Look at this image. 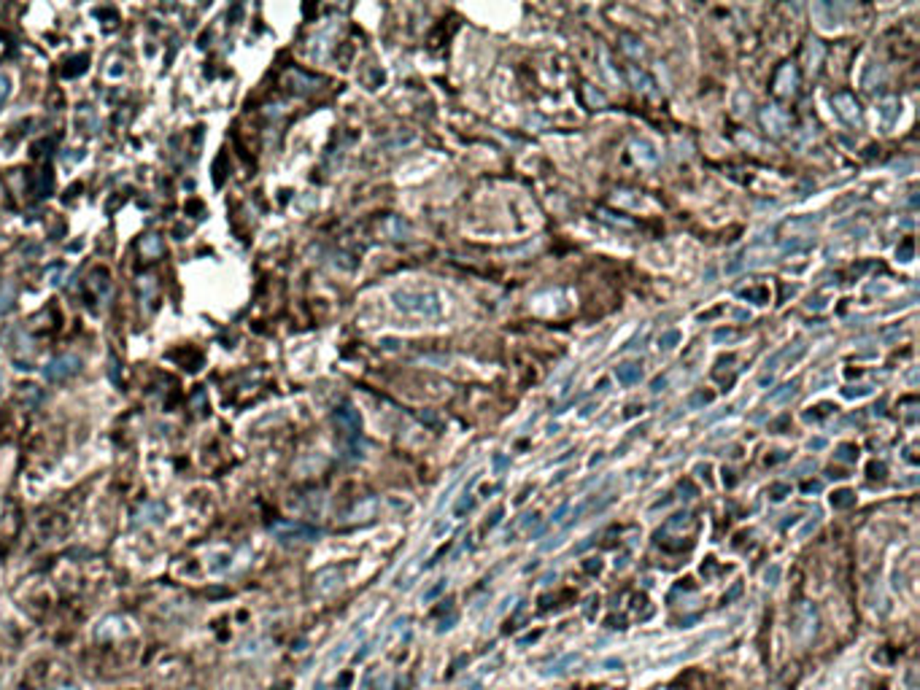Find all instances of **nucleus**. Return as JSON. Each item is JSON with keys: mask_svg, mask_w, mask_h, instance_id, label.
Instances as JSON below:
<instances>
[{"mask_svg": "<svg viewBox=\"0 0 920 690\" xmlns=\"http://www.w3.org/2000/svg\"><path fill=\"white\" fill-rule=\"evenodd\" d=\"M761 122H764V127H769V132L783 135V132L788 129V114L780 111V108H775V105H769V108L761 114Z\"/></svg>", "mask_w": 920, "mask_h": 690, "instance_id": "7", "label": "nucleus"}, {"mask_svg": "<svg viewBox=\"0 0 920 690\" xmlns=\"http://www.w3.org/2000/svg\"><path fill=\"white\" fill-rule=\"evenodd\" d=\"M505 467H508V456H494V470L502 472Z\"/></svg>", "mask_w": 920, "mask_h": 690, "instance_id": "37", "label": "nucleus"}, {"mask_svg": "<svg viewBox=\"0 0 920 690\" xmlns=\"http://www.w3.org/2000/svg\"><path fill=\"white\" fill-rule=\"evenodd\" d=\"M710 402H713V394H710V391H707V394H704V391H702V394H694V397L688 399V405H691V408H699V405H710Z\"/></svg>", "mask_w": 920, "mask_h": 690, "instance_id": "26", "label": "nucleus"}, {"mask_svg": "<svg viewBox=\"0 0 920 690\" xmlns=\"http://www.w3.org/2000/svg\"><path fill=\"white\" fill-rule=\"evenodd\" d=\"M567 510H570V507H567V504H562V507H559V510L553 512V518H551V521H553V523H559V521H562V518L567 515Z\"/></svg>", "mask_w": 920, "mask_h": 690, "instance_id": "40", "label": "nucleus"}, {"mask_svg": "<svg viewBox=\"0 0 920 690\" xmlns=\"http://www.w3.org/2000/svg\"><path fill=\"white\" fill-rule=\"evenodd\" d=\"M394 305L405 313H418V315H427V318H435L440 315L443 305H440V297L432 294V291H394L391 294Z\"/></svg>", "mask_w": 920, "mask_h": 690, "instance_id": "1", "label": "nucleus"}, {"mask_svg": "<svg viewBox=\"0 0 920 690\" xmlns=\"http://www.w3.org/2000/svg\"><path fill=\"white\" fill-rule=\"evenodd\" d=\"M0 388H3V373H0Z\"/></svg>", "mask_w": 920, "mask_h": 690, "instance_id": "45", "label": "nucleus"}, {"mask_svg": "<svg viewBox=\"0 0 920 690\" xmlns=\"http://www.w3.org/2000/svg\"><path fill=\"white\" fill-rule=\"evenodd\" d=\"M842 394H845L848 399H858V397H869L872 388H869V386H858V388H845Z\"/></svg>", "mask_w": 920, "mask_h": 690, "instance_id": "24", "label": "nucleus"}, {"mask_svg": "<svg viewBox=\"0 0 920 690\" xmlns=\"http://www.w3.org/2000/svg\"><path fill=\"white\" fill-rule=\"evenodd\" d=\"M821 410H824V412H831V410H837V408H831V405H824V408H821ZM815 415H818V412H804V421H815Z\"/></svg>", "mask_w": 920, "mask_h": 690, "instance_id": "41", "label": "nucleus"}, {"mask_svg": "<svg viewBox=\"0 0 920 690\" xmlns=\"http://www.w3.org/2000/svg\"><path fill=\"white\" fill-rule=\"evenodd\" d=\"M807 308H810V311H824L826 300H824V297H815V300H810V302H807Z\"/></svg>", "mask_w": 920, "mask_h": 690, "instance_id": "34", "label": "nucleus"}, {"mask_svg": "<svg viewBox=\"0 0 920 690\" xmlns=\"http://www.w3.org/2000/svg\"><path fill=\"white\" fill-rule=\"evenodd\" d=\"M680 494H686L683 499H694V496H697V488L691 485V480H683V483H680Z\"/></svg>", "mask_w": 920, "mask_h": 690, "instance_id": "29", "label": "nucleus"}, {"mask_svg": "<svg viewBox=\"0 0 920 690\" xmlns=\"http://www.w3.org/2000/svg\"><path fill=\"white\" fill-rule=\"evenodd\" d=\"M912 251H915V249H912V240H904V243L896 249V259H899V262H910V259H912Z\"/></svg>", "mask_w": 920, "mask_h": 690, "instance_id": "22", "label": "nucleus"}, {"mask_svg": "<svg viewBox=\"0 0 920 690\" xmlns=\"http://www.w3.org/2000/svg\"><path fill=\"white\" fill-rule=\"evenodd\" d=\"M739 297H742V300H753L756 305H766V302H769V291H766V286H759V289H742Z\"/></svg>", "mask_w": 920, "mask_h": 690, "instance_id": "13", "label": "nucleus"}, {"mask_svg": "<svg viewBox=\"0 0 920 690\" xmlns=\"http://www.w3.org/2000/svg\"><path fill=\"white\" fill-rule=\"evenodd\" d=\"M500 518H502V507H500V510H494V512H491V518H489V521H486V529H494V526H497V523H500Z\"/></svg>", "mask_w": 920, "mask_h": 690, "instance_id": "33", "label": "nucleus"}, {"mask_svg": "<svg viewBox=\"0 0 920 690\" xmlns=\"http://www.w3.org/2000/svg\"><path fill=\"white\" fill-rule=\"evenodd\" d=\"M786 496H791V485L788 483H772L769 485V499L772 502H783Z\"/></svg>", "mask_w": 920, "mask_h": 690, "instance_id": "17", "label": "nucleus"}, {"mask_svg": "<svg viewBox=\"0 0 920 690\" xmlns=\"http://www.w3.org/2000/svg\"><path fill=\"white\" fill-rule=\"evenodd\" d=\"M834 459H837V461H845V464H856V461H858V448H856V445H850V442H845V445H839V448H837Z\"/></svg>", "mask_w": 920, "mask_h": 690, "instance_id": "12", "label": "nucleus"}, {"mask_svg": "<svg viewBox=\"0 0 920 690\" xmlns=\"http://www.w3.org/2000/svg\"><path fill=\"white\" fill-rule=\"evenodd\" d=\"M629 76H632V81L637 84V90H640V84H645L642 90H648V87H651V79H648L645 73H640L637 67H629Z\"/></svg>", "mask_w": 920, "mask_h": 690, "instance_id": "25", "label": "nucleus"}, {"mask_svg": "<svg viewBox=\"0 0 920 690\" xmlns=\"http://www.w3.org/2000/svg\"><path fill=\"white\" fill-rule=\"evenodd\" d=\"M869 477H886V464H883V461H880V464L872 461V464H869Z\"/></svg>", "mask_w": 920, "mask_h": 690, "instance_id": "30", "label": "nucleus"}, {"mask_svg": "<svg viewBox=\"0 0 920 690\" xmlns=\"http://www.w3.org/2000/svg\"><path fill=\"white\" fill-rule=\"evenodd\" d=\"M14 300H17V286L11 281H0V321L11 313Z\"/></svg>", "mask_w": 920, "mask_h": 690, "instance_id": "9", "label": "nucleus"}, {"mask_svg": "<svg viewBox=\"0 0 920 690\" xmlns=\"http://www.w3.org/2000/svg\"><path fill=\"white\" fill-rule=\"evenodd\" d=\"M818 631V612L812 604H801L796 609V618H793V636L799 642H810Z\"/></svg>", "mask_w": 920, "mask_h": 690, "instance_id": "3", "label": "nucleus"}, {"mask_svg": "<svg viewBox=\"0 0 920 690\" xmlns=\"http://www.w3.org/2000/svg\"><path fill=\"white\" fill-rule=\"evenodd\" d=\"M332 418H335V424L340 426V432H343V435H349V437H356V435H359V426H362V421H359V412L351 408V405L338 408Z\"/></svg>", "mask_w": 920, "mask_h": 690, "instance_id": "6", "label": "nucleus"}, {"mask_svg": "<svg viewBox=\"0 0 920 690\" xmlns=\"http://www.w3.org/2000/svg\"><path fill=\"white\" fill-rule=\"evenodd\" d=\"M828 502H831L834 510H850V507L856 504V491H850V488H839V491H834V494L828 496Z\"/></svg>", "mask_w": 920, "mask_h": 690, "instance_id": "11", "label": "nucleus"}, {"mask_svg": "<svg viewBox=\"0 0 920 690\" xmlns=\"http://www.w3.org/2000/svg\"><path fill=\"white\" fill-rule=\"evenodd\" d=\"M664 386H666V377H656V380L651 383V391H653V394H659Z\"/></svg>", "mask_w": 920, "mask_h": 690, "instance_id": "38", "label": "nucleus"}, {"mask_svg": "<svg viewBox=\"0 0 920 690\" xmlns=\"http://www.w3.org/2000/svg\"><path fill=\"white\" fill-rule=\"evenodd\" d=\"M780 574H783V569H780V564H772L766 572H764V585H777L780 583Z\"/></svg>", "mask_w": 920, "mask_h": 690, "instance_id": "20", "label": "nucleus"}, {"mask_svg": "<svg viewBox=\"0 0 920 690\" xmlns=\"http://www.w3.org/2000/svg\"><path fill=\"white\" fill-rule=\"evenodd\" d=\"M734 315H737V318H750V313H748V311H737Z\"/></svg>", "mask_w": 920, "mask_h": 690, "instance_id": "44", "label": "nucleus"}, {"mask_svg": "<svg viewBox=\"0 0 920 690\" xmlns=\"http://www.w3.org/2000/svg\"><path fill=\"white\" fill-rule=\"evenodd\" d=\"M583 569H586L589 574H594V572H600V569H602V564H600V558H591V561H586V564H583Z\"/></svg>", "mask_w": 920, "mask_h": 690, "instance_id": "35", "label": "nucleus"}, {"mask_svg": "<svg viewBox=\"0 0 920 690\" xmlns=\"http://www.w3.org/2000/svg\"><path fill=\"white\" fill-rule=\"evenodd\" d=\"M635 157L637 159H642V162H648V165H653L656 162V154H653V149L648 146V143H635Z\"/></svg>", "mask_w": 920, "mask_h": 690, "instance_id": "18", "label": "nucleus"}, {"mask_svg": "<svg viewBox=\"0 0 920 690\" xmlns=\"http://www.w3.org/2000/svg\"><path fill=\"white\" fill-rule=\"evenodd\" d=\"M831 105H834V111L848 122V125H856L858 119H861V108H858V103H856V97L853 94H848V92H839V94H834V100H831Z\"/></svg>", "mask_w": 920, "mask_h": 690, "instance_id": "5", "label": "nucleus"}, {"mask_svg": "<svg viewBox=\"0 0 920 690\" xmlns=\"http://www.w3.org/2000/svg\"><path fill=\"white\" fill-rule=\"evenodd\" d=\"M63 273H65V267H63V264H57V267H52V270L46 273V278H49V283H52V286H57Z\"/></svg>", "mask_w": 920, "mask_h": 690, "instance_id": "28", "label": "nucleus"}, {"mask_svg": "<svg viewBox=\"0 0 920 690\" xmlns=\"http://www.w3.org/2000/svg\"><path fill=\"white\" fill-rule=\"evenodd\" d=\"M691 523H694L691 515H688V512H680V515H675V518L666 521L664 532H683V529H688Z\"/></svg>", "mask_w": 920, "mask_h": 690, "instance_id": "14", "label": "nucleus"}, {"mask_svg": "<svg viewBox=\"0 0 920 690\" xmlns=\"http://www.w3.org/2000/svg\"><path fill=\"white\" fill-rule=\"evenodd\" d=\"M445 585H448L445 580H438V585H435V588H429V591H427V594L421 596V601H432V598H435V596H440V594H443V591H445Z\"/></svg>", "mask_w": 920, "mask_h": 690, "instance_id": "27", "label": "nucleus"}, {"mask_svg": "<svg viewBox=\"0 0 920 690\" xmlns=\"http://www.w3.org/2000/svg\"><path fill=\"white\" fill-rule=\"evenodd\" d=\"M680 340H683L680 329H664V332L659 335V348H664V351H669V348L680 345Z\"/></svg>", "mask_w": 920, "mask_h": 690, "instance_id": "15", "label": "nucleus"}, {"mask_svg": "<svg viewBox=\"0 0 920 690\" xmlns=\"http://www.w3.org/2000/svg\"><path fill=\"white\" fill-rule=\"evenodd\" d=\"M473 504H476L473 494H462V499H459V502H456V507H453V515H456V518H462L464 512H470V510H473Z\"/></svg>", "mask_w": 920, "mask_h": 690, "instance_id": "19", "label": "nucleus"}, {"mask_svg": "<svg viewBox=\"0 0 920 690\" xmlns=\"http://www.w3.org/2000/svg\"><path fill=\"white\" fill-rule=\"evenodd\" d=\"M273 532L281 542H314V539H318V529L305 526V523H278Z\"/></svg>", "mask_w": 920, "mask_h": 690, "instance_id": "4", "label": "nucleus"}, {"mask_svg": "<svg viewBox=\"0 0 920 690\" xmlns=\"http://www.w3.org/2000/svg\"><path fill=\"white\" fill-rule=\"evenodd\" d=\"M8 90H11V81H8V76L0 70V103H3V97L8 94Z\"/></svg>", "mask_w": 920, "mask_h": 690, "instance_id": "31", "label": "nucleus"}, {"mask_svg": "<svg viewBox=\"0 0 920 690\" xmlns=\"http://www.w3.org/2000/svg\"><path fill=\"white\" fill-rule=\"evenodd\" d=\"M79 370H81V359L73 356V353H65V356L52 359V362L43 367V377H46L49 383H60V380H65V377H73Z\"/></svg>", "mask_w": 920, "mask_h": 690, "instance_id": "2", "label": "nucleus"}, {"mask_svg": "<svg viewBox=\"0 0 920 690\" xmlns=\"http://www.w3.org/2000/svg\"><path fill=\"white\" fill-rule=\"evenodd\" d=\"M775 87H777V92L780 94H791L793 90H796V70H793V65H783V67H780Z\"/></svg>", "mask_w": 920, "mask_h": 690, "instance_id": "10", "label": "nucleus"}, {"mask_svg": "<svg viewBox=\"0 0 920 690\" xmlns=\"http://www.w3.org/2000/svg\"><path fill=\"white\" fill-rule=\"evenodd\" d=\"M640 377H642V367L635 364V362H626V364L615 367V380L621 386H635V383H640Z\"/></svg>", "mask_w": 920, "mask_h": 690, "instance_id": "8", "label": "nucleus"}, {"mask_svg": "<svg viewBox=\"0 0 920 690\" xmlns=\"http://www.w3.org/2000/svg\"><path fill=\"white\" fill-rule=\"evenodd\" d=\"M421 421H427V424H435L438 418H435V415H429V412H421Z\"/></svg>", "mask_w": 920, "mask_h": 690, "instance_id": "43", "label": "nucleus"}, {"mask_svg": "<svg viewBox=\"0 0 920 690\" xmlns=\"http://www.w3.org/2000/svg\"><path fill=\"white\" fill-rule=\"evenodd\" d=\"M734 340H739V335L734 329H718L713 335V343H734Z\"/></svg>", "mask_w": 920, "mask_h": 690, "instance_id": "21", "label": "nucleus"}, {"mask_svg": "<svg viewBox=\"0 0 920 690\" xmlns=\"http://www.w3.org/2000/svg\"><path fill=\"white\" fill-rule=\"evenodd\" d=\"M793 394H796V383H786V386H780V391H772V394H769V399L783 405V402L793 399Z\"/></svg>", "mask_w": 920, "mask_h": 690, "instance_id": "16", "label": "nucleus"}, {"mask_svg": "<svg viewBox=\"0 0 920 690\" xmlns=\"http://www.w3.org/2000/svg\"><path fill=\"white\" fill-rule=\"evenodd\" d=\"M540 636V631H535V634H529V636H524V639H518V645H529V642H535Z\"/></svg>", "mask_w": 920, "mask_h": 690, "instance_id": "42", "label": "nucleus"}, {"mask_svg": "<svg viewBox=\"0 0 920 690\" xmlns=\"http://www.w3.org/2000/svg\"><path fill=\"white\" fill-rule=\"evenodd\" d=\"M739 594H742V583H734V585H731V591L726 594V596H724V601L729 604V601H734V598L739 596Z\"/></svg>", "mask_w": 920, "mask_h": 690, "instance_id": "32", "label": "nucleus"}, {"mask_svg": "<svg viewBox=\"0 0 920 690\" xmlns=\"http://www.w3.org/2000/svg\"><path fill=\"white\" fill-rule=\"evenodd\" d=\"M801 491H804V494H818V491H821V483H804Z\"/></svg>", "mask_w": 920, "mask_h": 690, "instance_id": "39", "label": "nucleus"}, {"mask_svg": "<svg viewBox=\"0 0 920 690\" xmlns=\"http://www.w3.org/2000/svg\"><path fill=\"white\" fill-rule=\"evenodd\" d=\"M807 448H810V450H824V448H826V439H824V437L810 439V442H807Z\"/></svg>", "mask_w": 920, "mask_h": 690, "instance_id": "36", "label": "nucleus"}, {"mask_svg": "<svg viewBox=\"0 0 920 690\" xmlns=\"http://www.w3.org/2000/svg\"><path fill=\"white\" fill-rule=\"evenodd\" d=\"M141 249H143V253L149 256V253H159V251H162V243L157 240V235H152V238H146V240L141 243Z\"/></svg>", "mask_w": 920, "mask_h": 690, "instance_id": "23", "label": "nucleus"}]
</instances>
